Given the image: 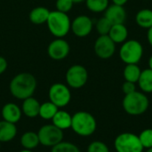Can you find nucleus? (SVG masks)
Here are the masks:
<instances>
[{"label": "nucleus", "mask_w": 152, "mask_h": 152, "mask_svg": "<svg viewBox=\"0 0 152 152\" xmlns=\"http://www.w3.org/2000/svg\"><path fill=\"white\" fill-rule=\"evenodd\" d=\"M37 88L36 77L27 72L16 75L10 82V92L12 95L19 100L31 97Z\"/></svg>", "instance_id": "nucleus-1"}, {"label": "nucleus", "mask_w": 152, "mask_h": 152, "mask_svg": "<svg viewBox=\"0 0 152 152\" xmlns=\"http://www.w3.org/2000/svg\"><path fill=\"white\" fill-rule=\"evenodd\" d=\"M46 24L51 34L56 38H63L71 28V20L69 15L57 10L50 12Z\"/></svg>", "instance_id": "nucleus-2"}, {"label": "nucleus", "mask_w": 152, "mask_h": 152, "mask_svg": "<svg viewBox=\"0 0 152 152\" xmlns=\"http://www.w3.org/2000/svg\"><path fill=\"white\" fill-rule=\"evenodd\" d=\"M96 120L94 116L86 111H79L72 116L71 128L80 136H90L96 130Z\"/></svg>", "instance_id": "nucleus-3"}, {"label": "nucleus", "mask_w": 152, "mask_h": 152, "mask_svg": "<svg viewBox=\"0 0 152 152\" xmlns=\"http://www.w3.org/2000/svg\"><path fill=\"white\" fill-rule=\"evenodd\" d=\"M149 107L148 97L140 92H134L126 94L123 100V108L130 115L137 116L143 114Z\"/></svg>", "instance_id": "nucleus-4"}, {"label": "nucleus", "mask_w": 152, "mask_h": 152, "mask_svg": "<svg viewBox=\"0 0 152 152\" xmlns=\"http://www.w3.org/2000/svg\"><path fill=\"white\" fill-rule=\"evenodd\" d=\"M143 47L137 40L125 41L119 50V56L126 64H137L142 57Z\"/></svg>", "instance_id": "nucleus-5"}, {"label": "nucleus", "mask_w": 152, "mask_h": 152, "mask_svg": "<svg viewBox=\"0 0 152 152\" xmlns=\"http://www.w3.org/2000/svg\"><path fill=\"white\" fill-rule=\"evenodd\" d=\"M114 146L118 152H142L144 149L139 136L131 133L119 134L114 142Z\"/></svg>", "instance_id": "nucleus-6"}, {"label": "nucleus", "mask_w": 152, "mask_h": 152, "mask_svg": "<svg viewBox=\"0 0 152 152\" xmlns=\"http://www.w3.org/2000/svg\"><path fill=\"white\" fill-rule=\"evenodd\" d=\"M39 142L45 147H53L62 142L63 131L54 125H45L37 133Z\"/></svg>", "instance_id": "nucleus-7"}, {"label": "nucleus", "mask_w": 152, "mask_h": 152, "mask_svg": "<svg viewBox=\"0 0 152 152\" xmlns=\"http://www.w3.org/2000/svg\"><path fill=\"white\" fill-rule=\"evenodd\" d=\"M48 95L50 102L58 108L67 106L71 100V93L69 87L61 83L53 84L49 89Z\"/></svg>", "instance_id": "nucleus-8"}, {"label": "nucleus", "mask_w": 152, "mask_h": 152, "mask_svg": "<svg viewBox=\"0 0 152 152\" xmlns=\"http://www.w3.org/2000/svg\"><path fill=\"white\" fill-rule=\"evenodd\" d=\"M88 79V72L86 69L79 64L71 66L66 73V81L71 88L78 89L83 87Z\"/></svg>", "instance_id": "nucleus-9"}, {"label": "nucleus", "mask_w": 152, "mask_h": 152, "mask_svg": "<svg viewBox=\"0 0 152 152\" xmlns=\"http://www.w3.org/2000/svg\"><path fill=\"white\" fill-rule=\"evenodd\" d=\"M94 48L99 58L107 60L111 58L115 53L116 44L109 37V35H102L95 40Z\"/></svg>", "instance_id": "nucleus-10"}, {"label": "nucleus", "mask_w": 152, "mask_h": 152, "mask_svg": "<svg viewBox=\"0 0 152 152\" xmlns=\"http://www.w3.org/2000/svg\"><path fill=\"white\" fill-rule=\"evenodd\" d=\"M69 51L70 46L63 38H56L53 40L47 47L48 56L54 61H61L65 59L69 55Z\"/></svg>", "instance_id": "nucleus-11"}, {"label": "nucleus", "mask_w": 152, "mask_h": 152, "mask_svg": "<svg viewBox=\"0 0 152 152\" xmlns=\"http://www.w3.org/2000/svg\"><path fill=\"white\" fill-rule=\"evenodd\" d=\"M70 30L78 37H86L93 30V21L86 15H79L71 21Z\"/></svg>", "instance_id": "nucleus-12"}, {"label": "nucleus", "mask_w": 152, "mask_h": 152, "mask_svg": "<svg viewBox=\"0 0 152 152\" xmlns=\"http://www.w3.org/2000/svg\"><path fill=\"white\" fill-rule=\"evenodd\" d=\"M104 16L111 22L112 25L121 24L124 23L126 19V12L123 6L113 4L109 5L105 10Z\"/></svg>", "instance_id": "nucleus-13"}, {"label": "nucleus", "mask_w": 152, "mask_h": 152, "mask_svg": "<svg viewBox=\"0 0 152 152\" xmlns=\"http://www.w3.org/2000/svg\"><path fill=\"white\" fill-rule=\"evenodd\" d=\"M2 117L3 120L15 124L21 118V110L12 102L6 103L2 109Z\"/></svg>", "instance_id": "nucleus-14"}, {"label": "nucleus", "mask_w": 152, "mask_h": 152, "mask_svg": "<svg viewBox=\"0 0 152 152\" xmlns=\"http://www.w3.org/2000/svg\"><path fill=\"white\" fill-rule=\"evenodd\" d=\"M17 134L15 124L5 120L0 121V142H7L14 139Z\"/></svg>", "instance_id": "nucleus-15"}, {"label": "nucleus", "mask_w": 152, "mask_h": 152, "mask_svg": "<svg viewBox=\"0 0 152 152\" xmlns=\"http://www.w3.org/2000/svg\"><path fill=\"white\" fill-rule=\"evenodd\" d=\"M109 37L113 40L115 44H121L126 41L128 37V30L124 23L114 24L109 32Z\"/></svg>", "instance_id": "nucleus-16"}, {"label": "nucleus", "mask_w": 152, "mask_h": 152, "mask_svg": "<svg viewBox=\"0 0 152 152\" xmlns=\"http://www.w3.org/2000/svg\"><path fill=\"white\" fill-rule=\"evenodd\" d=\"M40 105L41 104L38 102V101L31 96L23 100L21 110L28 118H36L39 115Z\"/></svg>", "instance_id": "nucleus-17"}, {"label": "nucleus", "mask_w": 152, "mask_h": 152, "mask_svg": "<svg viewBox=\"0 0 152 152\" xmlns=\"http://www.w3.org/2000/svg\"><path fill=\"white\" fill-rule=\"evenodd\" d=\"M49 14H50V11L46 7L37 6L31 10V12H29L28 18L33 24L41 25V24L46 23Z\"/></svg>", "instance_id": "nucleus-18"}, {"label": "nucleus", "mask_w": 152, "mask_h": 152, "mask_svg": "<svg viewBox=\"0 0 152 152\" xmlns=\"http://www.w3.org/2000/svg\"><path fill=\"white\" fill-rule=\"evenodd\" d=\"M71 120L72 116L64 110H58L52 119L53 125L62 131L71 127Z\"/></svg>", "instance_id": "nucleus-19"}, {"label": "nucleus", "mask_w": 152, "mask_h": 152, "mask_svg": "<svg viewBox=\"0 0 152 152\" xmlns=\"http://www.w3.org/2000/svg\"><path fill=\"white\" fill-rule=\"evenodd\" d=\"M20 143L22 147L24 148V150L32 151L33 149L37 148L40 142H39V138H38L37 134L32 131H28L22 134L20 138Z\"/></svg>", "instance_id": "nucleus-20"}, {"label": "nucleus", "mask_w": 152, "mask_h": 152, "mask_svg": "<svg viewBox=\"0 0 152 152\" xmlns=\"http://www.w3.org/2000/svg\"><path fill=\"white\" fill-rule=\"evenodd\" d=\"M135 21L138 26L143 28H150L152 27V10L142 9L136 13Z\"/></svg>", "instance_id": "nucleus-21"}, {"label": "nucleus", "mask_w": 152, "mask_h": 152, "mask_svg": "<svg viewBox=\"0 0 152 152\" xmlns=\"http://www.w3.org/2000/svg\"><path fill=\"white\" fill-rule=\"evenodd\" d=\"M142 70L137 64H126L124 69V77L126 81L132 83L138 82Z\"/></svg>", "instance_id": "nucleus-22"}, {"label": "nucleus", "mask_w": 152, "mask_h": 152, "mask_svg": "<svg viewBox=\"0 0 152 152\" xmlns=\"http://www.w3.org/2000/svg\"><path fill=\"white\" fill-rule=\"evenodd\" d=\"M138 83L144 93H152V69H146L142 70Z\"/></svg>", "instance_id": "nucleus-23"}, {"label": "nucleus", "mask_w": 152, "mask_h": 152, "mask_svg": "<svg viewBox=\"0 0 152 152\" xmlns=\"http://www.w3.org/2000/svg\"><path fill=\"white\" fill-rule=\"evenodd\" d=\"M58 110H59V108L56 105H54L51 102H46L40 105L38 116H40L43 119L52 120Z\"/></svg>", "instance_id": "nucleus-24"}, {"label": "nucleus", "mask_w": 152, "mask_h": 152, "mask_svg": "<svg viewBox=\"0 0 152 152\" xmlns=\"http://www.w3.org/2000/svg\"><path fill=\"white\" fill-rule=\"evenodd\" d=\"M86 7L94 12H102L109 6V0H86Z\"/></svg>", "instance_id": "nucleus-25"}, {"label": "nucleus", "mask_w": 152, "mask_h": 152, "mask_svg": "<svg viewBox=\"0 0 152 152\" xmlns=\"http://www.w3.org/2000/svg\"><path fill=\"white\" fill-rule=\"evenodd\" d=\"M51 152H80L79 149L73 143L68 142H61L52 147Z\"/></svg>", "instance_id": "nucleus-26"}, {"label": "nucleus", "mask_w": 152, "mask_h": 152, "mask_svg": "<svg viewBox=\"0 0 152 152\" xmlns=\"http://www.w3.org/2000/svg\"><path fill=\"white\" fill-rule=\"evenodd\" d=\"M112 27L111 22L104 16L101 19H99L96 22V29L100 36L102 35H109V32Z\"/></svg>", "instance_id": "nucleus-27"}, {"label": "nucleus", "mask_w": 152, "mask_h": 152, "mask_svg": "<svg viewBox=\"0 0 152 152\" xmlns=\"http://www.w3.org/2000/svg\"><path fill=\"white\" fill-rule=\"evenodd\" d=\"M140 142L144 149L152 148V129H145L139 135Z\"/></svg>", "instance_id": "nucleus-28"}, {"label": "nucleus", "mask_w": 152, "mask_h": 152, "mask_svg": "<svg viewBox=\"0 0 152 152\" xmlns=\"http://www.w3.org/2000/svg\"><path fill=\"white\" fill-rule=\"evenodd\" d=\"M73 4L74 3L72 2V0H57L55 5L57 11L67 13L72 9Z\"/></svg>", "instance_id": "nucleus-29"}, {"label": "nucleus", "mask_w": 152, "mask_h": 152, "mask_svg": "<svg viewBox=\"0 0 152 152\" xmlns=\"http://www.w3.org/2000/svg\"><path fill=\"white\" fill-rule=\"evenodd\" d=\"M87 152H110V150L105 143L102 142H94L88 146Z\"/></svg>", "instance_id": "nucleus-30"}, {"label": "nucleus", "mask_w": 152, "mask_h": 152, "mask_svg": "<svg viewBox=\"0 0 152 152\" xmlns=\"http://www.w3.org/2000/svg\"><path fill=\"white\" fill-rule=\"evenodd\" d=\"M122 91H123V93L126 95L135 92L136 91L135 83H132V82H129V81H126L123 84V86H122Z\"/></svg>", "instance_id": "nucleus-31"}, {"label": "nucleus", "mask_w": 152, "mask_h": 152, "mask_svg": "<svg viewBox=\"0 0 152 152\" xmlns=\"http://www.w3.org/2000/svg\"><path fill=\"white\" fill-rule=\"evenodd\" d=\"M7 66H8V63L5 58H4L3 56H0V75L3 74L6 70Z\"/></svg>", "instance_id": "nucleus-32"}, {"label": "nucleus", "mask_w": 152, "mask_h": 152, "mask_svg": "<svg viewBox=\"0 0 152 152\" xmlns=\"http://www.w3.org/2000/svg\"><path fill=\"white\" fill-rule=\"evenodd\" d=\"M127 1L128 0H112L114 4H118V5H121V6H124L127 3Z\"/></svg>", "instance_id": "nucleus-33"}, {"label": "nucleus", "mask_w": 152, "mask_h": 152, "mask_svg": "<svg viewBox=\"0 0 152 152\" xmlns=\"http://www.w3.org/2000/svg\"><path fill=\"white\" fill-rule=\"evenodd\" d=\"M147 38H148V41L150 43V45L152 46V27L148 29V35H147Z\"/></svg>", "instance_id": "nucleus-34"}, {"label": "nucleus", "mask_w": 152, "mask_h": 152, "mask_svg": "<svg viewBox=\"0 0 152 152\" xmlns=\"http://www.w3.org/2000/svg\"><path fill=\"white\" fill-rule=\"evenodd\" d=\"M149 69H152V55L151 56V58H150V60H149Z\"/></svg>", "instance_id": "nucleus-35"}, {"label": "nucleus", "mask_w": 152, "mask_h": 152, "mask_svg": "<svg viewBox=\"0 0 152 152\" xmlns=\"http://www.w3.org/2000/svg\"><path fill=\"white\" fill-rule=\"evenodd\" d=\"M84 1H86V0H72V2H73L74 4H77V3H82V2H84Z\"/></svg>", "instance_id": "nucleus-36"}, {"label": "nucleus", "mask_w": 152, "mask_h": 152, "mask_svg": "<svg viewBox=\"0 0 152 152\" xmlns=\"http://www.w3.org/2000/svg\"><path fill=\"white\" fill-rule=\"evenodd\" d=\"M20 152H33L32 151H29V150H23V151H20Z\"/></svg>", "instance_id": "nucleus-37"}, {"label": "nucleus", "mask_w": 152, "mask_h": 152, "mask_svg": "<svg viewBox=\"0 0 152 152\" xmlns=\"http://www.w3.org/2000/svg\"><path fill=\"white\" fill-rule=\"evenodd\" d=\"M147 152H152V148H150V149H148Z\"/></svg>", "instance_id": "nucleus-38"}, {"label": "nucleus", "mask_w": 152, "mask_h": 152, "mask_svg": "<svg viewBox=\"0 0 152 152\" xmlns=\"http://www.w3.org/2000/svg\"><path fill=\"white\" fill-rule=\"evenodd\" d=\"M0 149H1V142H0Z\"/></svg>", "instance_id": "nucleus-39"}]
</instances>
